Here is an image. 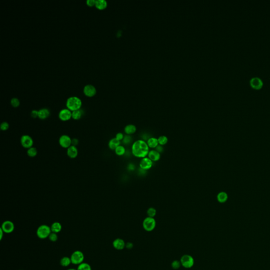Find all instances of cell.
Instances as JSON below:
<instances>
[{"mask_svg":"<svg viewBox=\"0 0 270 270\" xmlns=\"http://www.w3.org/2000/svg\"><path fill=\"white\" fill-rule=\"evenodd\" d=\"M150 150L147 142L142 139L134 141L132 146V154L137 158H143L146 157Z\"/></svg>","mask_w":270,"mask_h":270,"instance_id":"cell-1","label":"cell"},{"mask_svg":"<svg viewBox=\"0 0 270 270\" xmlns=\"http://www.w3.org/2000/svg\"><path fill=\"white\" fill-rule=\"evenodd\" d=\"M67 109L71 110L72 112L80 109L82 106V101L81 99L77 97H71L68 99L66 103Z\"/></svg>","mask_w":270,"mask_h":270,"instance_id":"cell-2","label":"cell"},{"mask_svg":"<svg viewBox=\"0 0 270 270\" xmlns=\"http://www.w3.org/2000/svg\"><path fill=\"white\" fill-rule=\"evenodd\" d=\"M51 232L50 226L46 224H42L38 227L36 234L39 239L43 240L48 238Z\"/></svg>","mask_w":270,"mask_h":270,"instance_id":"cell-3","label":"cell"},{"mask_svg":"<svg viewBox=\"0 0 270 270\" xmlns=\"http://www.w3.org/2000/svg\"><path fill=\"white\" fill-rule=\"evenodd\" d=\"M70 259L71 260L72 264L79 266V264L84 262L85 255L81 251L77 250L72 253Z\"/></svg>","mask_w":270,"mask_h":270,"instance_id":"cell-4","label":"cell"},{"mask_svg":"<svg viewBox=\"0 0 270 270\" xmlns=\"http://www.w3.org/2000/svg\"><path fill=\"white\" fill-rule=\"evenodd\" d=\"M156 221L153 217L147 216L144 219L143 226L147 232H152L156 228Z\"/></svg>","mask_w":270,"mask_h":270,"instance_id":"cell-5","label":"cell"},{"mask_svg":"<svg viewBox=\"0 0 270 270\" xmlns=\"http://www.w3.org/2000/svg\"><path fill=\"white\" fill-rule=\"evenodd\" d=\"M180 261L181 266L186 269L192 268L195 263L194 259L190 255H183V256L181 257Z\"/></svg>","mask_w":270,"mask_h":270,"instance_id":"cell-6","label":"cell"},{"mask_svg":"<svg viewBox=\"0 0 270 270\" xmlns=\"http://www.w3.org/2000/svg\"><path fill=\"white\" fill-rule=\"evenodd\" d=\"M20 143L23 147L29 149L33 147L34 141L31 137L28 135H24L21 137Z\"/></svg>","mask_w":270,"mask_h":270,"instance_id":"cell-7","label":"cell"},{"mask_svg":"<svg viewBox=\"0 0 270 270\" xmlns=\"http://www.w3.org/2000/svg\"><path fill=\"white\" fill-rule=\"evenodd\" d=\"M59 144L61 147L65 149L72 145V139L67 135H63L59 139Z\"/></svg>","mask_w":270,"mask_h":270,"instance_id":"cell-8","label":"cell"},{"mask_svg":"<svg viewBox=\"0 0 270 270\" xmlns=\"http://www.w3.org/2000/svg\"><path fill=\"white\" fill-rule=\"evenodd\" d=\"M1 228L5 234H10L13 232L15 229V225L13 222L7 220L3 222Z\"/></svg>","mask_w":270,"mask_h":270,"instance_id":"cell-9","label":"cell"},{"mask_svg":"<svg viewBox=\"0 0 270 270\" xmlns=\"http://www.w3.org/2000/svg\"><path fill=\"white\" fill-rule=\"evenodd\" d=\"M153 165V161L148 157L141 158L139 163V167L143 170H150Z\"/></svg>","mask_w":270,"mask_h":270,"instance_id":"cell-10","label":"cell"},{"mask_svg":"<svg viewBox=\"0 0 270 270\" xmlns=\"http://www.w3.org/2000/svg\"><path fill=\"white\" fill-rule=\"evenodd\" d=\"M59 118L62 121H67L72 118V112L68 109H63L59 113Z\"/></svg>","mask_w":270,"mask_h":270,"instance_id":"cell-11","label":"cell"},{"mask_svg":"<svg viewBox=\"0 0 270 270\" xmlns=\"http://www.w3.org/2000/svg\"><path fill=\"white\" fill-rule=\"evenodd\" d=\"M83 92L85 95L88 97H92L96 95L97 90L96 88L92 85H88L84 88Z\"/></svg>","mask_w":270,"mask_h":270,"instance_id":"cell-12","label":"cell"},{"mask_svg":"<svg viewBox=\"0 0 270 270\" xmlns=\"http://www.w3.org/2000/svg\"><path fill=\"white\" fill-rule=\"evenodd\" d=\"M250 85L253 88L259 89L263 86V83L261 79L257 77H253L250 81Z\"/></svg>","mask_w":270,"mask_h":270,"instance_id":"cell-13","label":"cell"},{"mask_svg":"<svg viewBox=\"0 0 270 270\" xmlns=\"http://www.w3.org/2000/svg\"><path fill=\"white\" fill-rule=\"evenodd\" d=\"M112 246L116 250L120 251L126 248V243L123 239L117 238L113 241Z\"/></svg>","mask_w":270,"mask_h":270,"instance_id":"cell-14","label":"cell"},{"mask_svg":"<svg viewBox=\"0 0 270 270\" xmlns=\"http://www.w3.org/2000/svg\"><path fill=\"white\" fill-rule=\"evenodd\" d=\"M67 156L70 158L74 159L78 155V150L76 146L71 145L67 150Z\"/></svg>","mask_w":270,"mask_h":270,"instance_id":"cell-15","label":"cell"},{"mask_svg":"<svg viewBox=\"0 0 270 270\" xmlns=\"http://www.w3.org/2000/svg\"><path fill=\"white\" fill-rule=\"evenodd\" d=\"M147 157L152 161L156 162V161L160 160L161 158V154L158 152H157L156 150H150L148 154Z\"/></svg>","mask_w":270,"mask_h":270,"instance_id":"cell-16","label":"cell"},{"mask_svg":"<svg viewBox=\"0 0 270 270\" xmlns=\"http://www.w3.org/2000/svg\"><path fill=\"white\" fill-rule=\"evenodd\" d=\"M50 112L49 110L47 108H42L39 110V116L38 118L41 120H45L49 117Z\"/></svg>","mask_w":270,"mask_h":270,"instance_id":"cell-17","label":"cell"},{"mask_svg":"<svg viewBox=\"0 0 270 270\" xmlns=\"http://www.w3.org/2000/svg\"><path fill=\"white\" fill-rule=\"evenodd\" d=\"M121 141L117 140L115 137L111 139L108 143V147L109 148L110 150H115L116 149L117 147H118L120 145Z\"/></svg>","mask_w":270,"mask_h":270,"instance_id":"cell-18","label":"cell"},{"mask_svg":"<svg viewBox=\"0 0 270 270\" xmlns=\"http://www.w3.org/2000/svg\"><path fill=\"white\" fill-rule=\"evenodd\" d=\"M137 131V128L135 125L129 124L125 127L124 132L127 135H132L135 134Z\"/></svg>","mask_w":270,"mask_h":270,"instance_id":"cell-19","label":"cell"},{"mask_svg":"<svg viewBox=\"0 0 270 270\" xmlns=\"http://www.w3.org/2000/svg\"><path fill=\"white\" fill-rule=\"evenodd\" d=\"M147 144L150 148L155 149L159 145L158 138L155 137H150L147 141Z\"/></svg>","mask_w":270,"mask_h":270,"instance_id":"cell-20","label":"cell"},{"mask_svg":"<svg viewBox=\"0 0 270 270\" xmlns=\"http://www.w3.org/2000/svg\"><path fill=\"white\" fill-rule=\"evenodd\" d=\"M50 228L52 232L56 233L58 234L61 231L62 227L60 223H59L58 222H55L52 224Z\"/></svg>","mask_w":270,"mask_h":270,"instance_id":"cell-21","label":"cell"},{"mask_svg":"<svg viewBox=\"0 0 270 270\" xmlns=\"http://www.w3.org/2000/svg\"><path fill=\"white\" fill-rule=\"evenodd\" d=\"M84 114V112L82 109H79L72 112V118L75 120L80 119Z\"/></svg>","mask_w":270,"mask_h":270,"instance_id":"cell-22","label":"cell"},{"mask_svg":"<svg viewBox=\"0 0 270 270\" xmlns=\"http://www.w3.org/2000/svg\"><path fill=\"white\" fill-rule=\"evenodd\" d=\"M228 199V194L226 193L225 192H220L217 195V199L218 202L221 203H225L227 201Z\"/></svg>","mask_w":270,"mask_h":270,"instance_id":"cell-23","label":"cell"},{"mask_svg":"<svg viewBox=\"0 0 270 270\" xmlns=\"http://www.w3.org/2000/svg\"><path fill=\"white\" fill-rule=\"evenodd\" d=\"M71 263V260L70 259V257H63L61 259L60 261L61 266L63 267H68Z\"/></svg>","mask_w":270,"mask_h":270,"instance_id":"cell-24","label":"cell"},{"mask_svg":"<svg viewBox=\"0 0 270 270\" xmlns=\"http://www.w3.org/2000/svg\"><path fill=\"white\" fill-rule=\"evenodd\" d=\"M95 6L98 10H103L107 7V3L105 0H98L96 1Z\"/></svg>","mask_w":270,"mask_h":270,"instance_id":"cell-25","label":"cell"},{"mask_svg":"<svg viewBox=\"0 0 270 270\" xmlns=\"http://www.w3.org/2000/svg\"><path fill=\"white\" fill-rule=\"evenodd\" d=\"M27 155L30 157H35L38 154V150L34 147H32L27 150Z\"/></svg>","mask_w":270,"mask_h":270,"instance_id":"cell-26","label":"cell"},{"mask_svg":"<svg viewBox=\"0 0 270 270\" xmlns=\"http://www.w3.org/2000/svg\"><path fill=\"white\" fill-rule=\"evenodd\" d=\"M115 152V154L119 156H122L125 155L126 153V149L123 146H119L116 149L114 150Z\"/></svg>","mask_w":270,"mask_h":270,"instance_id":"cell-27","label":"cell"},{"mask_svg":"<svg viewBox=\"0 0 270 270\" xmlns=\"http://www.w3.org/2000/svg\"><path fill=\"white\" fill-rule=\"evenodd\" d=\"M77 270H92L91 267L89 264L86 262H83L78 266Z\"/></svg>","mask_w":270,"mask_h":270,"instance_id":"cell-28","label":"cell"},{"mask_svg":"<svg viewBox=\"0 0 270 270\" xmlns=\"http://www.w3.org/2000/svg\"><path fill=\"white\" fill-rule=\"evenodd\" d=\"M158 141L159 145L163 146L167 144L168 139L167 137L164 136V135H161L158 138Z\"/></svg>","mask_w":270,"mask_h":270,"instance_id":"cell-29","label":"cell"},{"mask_svg":"<svg viewBox=\"0 0 270 270\" xmlns=\"http://www.w3.org/2000/svg\"><path fill=\"white\" fill-rule=\"evenodd\" d=\"M157 214V210L155 208L152 207L148 208L147 210V214L148 216L150 217H153L156 216Z\"/></svg>","mask_w":270,"mask_h":270,"instance_id":"cell-30","label":"cell"},{"mask_svg":"<svg viewBox=\"0 0 270 270\" xmlns=\"http://www.w3.org/2000/svg\"><path fill=\"white\" fill-rule=\"evenodd\" d=\"M181 262L179 260H174L171 263V266L174 270H178L179 269L181 268Z\"/></svg>","mask_w":270,"mask_h":270,"instance_id":"cell-31","label":"cell"},{"mask_svg":"<svg viewBox=\"0 0 270 270\" xmlns=\"http://www.w3.org/2000/svg\"><path fill=\"white\" fill-rule=\"evenodd\" d=\"M132 137L130 136V135H126L123 139V143L126 145H127L132 143Z\"/></svg>","mask_w":270,"mask_h":270,"instance_id":"cell-32","label":"cell"},{"mask_svg":"<svg viewBox=\"0 0 270 270\" xmlns=\"http://www.w3.org/2000/svg\"><path fill=\"white\" fill-rule=\"evenodd\" d=\"M48 239H49L50 241H51L52 242H56L58 240V234L56 233L51 232L50 234Z\"/></svg>","mask_w":270,"mask_h":270,"instance_id":"cell-33","label":"cell"},{"mask_svg":"<svg viewBox=\"0 0 270 270\" xmlns=\"http://www.w3.org/2000/svg\"><path fill=\"white\" fill-rule=\"evenodd\" d=\"M11 104L13 107L17 108L20 106V103L18 99L14 98L12 99L11 100Z\"/></svg>","mask_w":270,"mask_h":270,"instance_id":"cell-34","label":"cell"},{"mask_svg":"<svg viewBox=\"0 0 270 270\" xmlns=\"http://www.w3.org/2000/svg\"><path fill=\"white\" fill-rule=\"evenodd\" d=\"M10 125L8 123H7L6 121L3 122L1 125H0V129L2 131H7L9 129Z\"/></svg>","mask_w":270,"mask_h":270,"instance_id":"cell-35","label":"cell"},{"mask_svg":"<svg viewBox=\"0 0 270 270\" xmlns=\"http://www.w3.org/2000/svg\"><path fill=\"white\" fill-rule=\"evenodd\" d=\"M124 135L122 133V132H118L117 134L116 135V136H115V138L117 139V140H118L119 141H123V139L124 138Z\"/></svg>","mask_w":270,"mask_h":270,"instance_id":"cell-36","label":"cell"},{"mask_svg":"<svg viewBox=\"0 0 270 270\" xmlns=\"http://www.w3.org/2000/svg\"><path fill=\"white\" fill-rule=\"evenodd\" d=\"M31 116L33 118H38V116H39V111L36 110H32L31 113Z\"/></svg>","mask_w":270,"mask_h":270,"instance_id":"cell-37","label":"cell"},{"mask_svg":"<svg viewBox=\"0 0 270 270\" xmlns=\"http://www.w3.org/2000/svg\"><path fill=\"white\" fill-rule=\"evenodd\" d=\"M96 1L94 0H88L87 1V4L90 7H94L96 5Z\"/></svg>","mask_w":270,"mask_h":270,"instance_id":"cell-38","label":"cell"},{"mask_svg":"<svg viewBox=\"0 0 270 270\" xmlns=\"http://www.w3.org/2000/svg\"><path fill=\"white\" fill-rule=\"evenodd\" d=\"M79 143V141L77 138H72V145L74 146L77 147V146L78 145Z\"/></svg>","mask_w":270,"mask_h":270,"instance_id":"cell-39","label":"cell"},{"mask_svg":"<svg viewBox=\"0 0 270 270\" xmlns=\"http://www.w3.org/2000/svg\"><path fill=\"white\" fill-rule=\"evenodd\" d=\"M134 247V244L132 242H127L126 243V248L128 250H131Z\"/></svg>","mask_w":270,"mask_h":270,"instance_id":"cell-40","label":"cell"},{"mask_svg":"<svg viewBox=\"0 0 270 270\" xmlns=\"http://www.w3.org/2000/svg\"><path fill=\"white\" fill-rule=\"evenodd\" d=\"M155 150H156L157 152H160L161 153V152H163V147L162 146L159 145L156 148H155Z\"/></svg>","mask_w":270,"mask_h":270,"instance_id":"cell-41","label":"cell"},{"mask_svg":"<svg viewBox=\"0 0 270 270\" xmlns=\"http://www.w3.org/2000/svg\"><path fill=\"white\" fill-rule=\"evenodd\" d=\"M4 234V232L0 228V240H1V241L2 240Z\"/></svg>","mask_w":270,"mask_h":270,"instance_id":"cell-42","label":"cell"},{"mask_svg":"<svg viewBox=\"0 0 270 270\" xmlns=\"http://www.w3.org/2000/svg\"><path fill=\"white\" fill-rule=\"evenodd\" d=\"M67 270H77V269H68Z\"/></svg>","mask_w":270,"mask_h":270,"instance_id":"cell-43","label":"cell"},{"mask_svg":"<svg viewBox=\"0 0 270 270\" xmlns=\"http://www.w3.org/2000/svg\"></svg>","mask_w":270,"mask_h":270,"instance_id":"cell-44","label":"cell"}]
</instances>
